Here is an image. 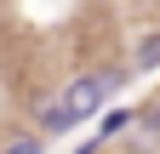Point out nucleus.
I'll return each mask as SVG.
<instances>
[{
	"label": "nucleus",
	"mask_w": 160,
	"mask_h": 154,
	"mask_svg": "<svg viewBox=\"0 0 160 154\" xmlns=\"http://www.w3.org/2000/svg\"><path fill=\"white\" fill-rule=\"evenodd\" d=\"M132 69H143V74L160 69V34H143V40L132 46Z\"/></svg>",
	"instance_id": "2"
},
{
	"label": "nucleus",
	"mask_w": 160,
	"mask_h": 154,
	"mask_svg": "<svg viewBox=\"0 0 160 154\" xmlns=\"http://www.w3.org/2000/svg\"><path fill=\"white\" fill-rule=\"evenodd\" d=\"M137 131H143V137H160V103L137 108ZM143 137H137V143H143Z\"/></svg>",
	"instance_id": "3"
},
{
	"label": "nucleus",
	"mask_w": 160,
	"mask_h": 154,
	"mask_svg": "<svg viewBox=\"0 0 160 154\" xmlns=\"http://www.w3.org/2000/svg\"><path fill=\"white\" fill-rule=\"evenodd\" d=\"M120 86H126V69H86V74H74L63 91H52V103H40L34 131H40V137H63V131L97 120V114L114 103Z\"/></svg>",
	"instance_id": "1"
}]
</instances>
